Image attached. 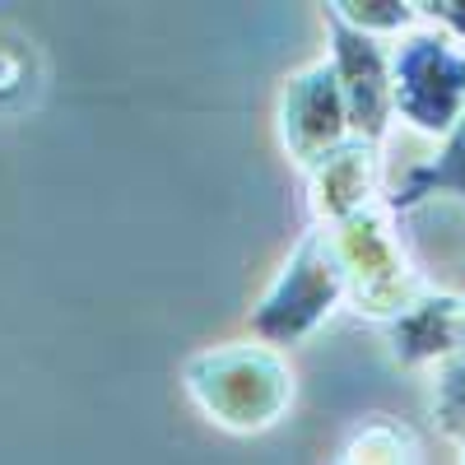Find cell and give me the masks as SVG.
<instances>
[{"label": "cell", "mask_w": 465, "mask_h": 465, "mask_svg": "<svg viewBox=\"0 0 465 465\" xmlns=\"http://www.w3.org/2000/svg\"><path fill=\"white\" fill-rule=\"evenodd\" d=\"M280 135L284 149L302 168H312L322 153H331L335 144L349 140V116H344V98L335 84L331 61H317L298 70L280 94Z\"/></svg>", "instance_id": "cell-6"}, {"label": "cell", "mask_w": 465, "mask_h": 465, "mask_svg": "<svg viewBox=\"0 0 465 465\" xmlns=\"http://www.w3.org/2000/svg\"><path fill=\"white\" fill-rule=\"evenodd\" d=\"M340 302H344V284H340L331 238H326V228H307L302 242L293 247V256L284 261L280 280L265 289L261 307L252 312V335L265 340V349L298 344V340L312 335Z\"/></svg>", "instance_id": "cell-3"}, {"label": "cell", "mask_w": 465, "mask_h": 465, "mask_svg": "<svg viewBox=\"0 0 465 465\" xmlns=\"http://www.w3.org/2000/svg\"><path fill=\"white\" fill-rule=\"evenodd\" d=\"M326 28H331V70L344 98L349 135L381 144L386 126H391V65H386V47L377 37L349 28L335 5H326Z\"/></svg>", "instance_id": "cell-5"}, {"label": "cell", "mask_w": 465, "mask_h": 465, "mask_svg": "<svg viewBox=\"0 0 465 465\" xmlns=\"http://www.w3.org/2000/svg\"><path fill=\"white\" fill-rule=\"evenodd\" d=\"M186 391L219 429L261 433L289 410L293 372L265 344H219L186 363Z\"/></svg>", "instance_id": "cell-1"}, {"label": "cell", "mask_w": 465, "mask_h": 465, "mask_svg": "<svg viewBox=\"0 0 465 465\" xmlns=\"http://www.w3.org/2000/svg\"><path fill=\"white\" fill-rule=\"evenodd\" d=\"M433 419L447 438H465V354L442 359L433 381Z\"/></svg>", "instance_id": "cell-11"}, {"label": "cell", "mask_w": 465, "mask_h": 465, "mask_svg": "<svg viewBox=\"0 0 465 465\" xmlns=\"http://www.w3.org/2000/svg\"><path fill=\"white\" fill-rule=\"evenodd\" d=\"M377 177H381V159H377V144L368 140L349 135L344 144L322 153L307 168V205H312L317 223L335 228L340 219L368 210L377 201Z\"/></svg>", "instance_id": "cell-7"}, {"label": "cell", "mask_w": 465, "mask_h": 465, "mask_svg": "<svg viewBox=\"0 0 465 465\" xmlns=\"http://www.w3.org/2000/svg\"><path fill=\"white\" fill-rule=\"evenodd\" d=\"M335 15L349 28L368 33V37L396 33V28H410L414 24V5H401V0H335Z\"/></svg>", "instance_id": "cell-12"}, {"label": "cell", "mask_w": 465, "mask_h": 465, "mask_svg": "<svg viewBox=\"0 0 465 465\" xmlns=\"http://www.w3.org/2000/svg\"><path fill=\"white\" fill-rule=\"evenodd\" d=\"M391 354L401 363H429L465 354V293H423L391 322Z\"/></svg>", "instance_id": "cell-8"}, {"label": "cell", "mask_w": 465, "mask_h": 465, "mask_svg": "<svg viewBox=\"0 0 465 465\" xmlns=\"http://www.w3.org/2000/svg\"><path fill=\"white\" fill-rule=\"evenodd\" d=\"M391 65V112L423 135H447L465 107V47L447 33H410Z\"/></svg>", "instance_id": "cell-4"}, {"label": "cell", "mask_w": 465, "mask_h": 465, "mask_svg": "<svg viewBox=\"0 0 465 465\" xmlns=\"http://www.w3.org/2000/svg\"><path fill=\"white\" fill-rule=\"evenodd\" d=\"M433 196H456L465 201V107L456 116V126L447 131V144L433 163H423L414 168L401 186H396V196H386L381 205L391 210V214H405L423 201H433Z\"/></svg>", "instance_id": "cell-9"}, {"label": "cell", "mask_w": 465, "mask_h": 465, "mask_svg": "<svg viewBox=\"0 0 465 465\" xmlns=\"http://www.w3.org/2000/svg\"><path fill=\"white\" fill-rule=\"evenodd\" d=\"M414 15H429L433 24H442L465 43V0H429V5H414Z\"/></svg>", "instance_id": "cell-13"}, {"label": "cell", "mask_w": 465, "mask_h": 465, "mask_svg": "<svg viewBox=\"0 0 465 465\" xmlns=\"http://www.w3.org/2000/svg\"><path fill=\"white\" fill-rule=\"evenodd\" d=\"M460 465H465V456H460Z\"/></svg>", "instance_id": "cell-14"}, {"label": "cell", "mask_w": 465, "mask_h": 465, "mask_svg": "<svg viewBox=\"0 0 465 465\" xmlns=\"http://www.w3.org/2000/svg\"><path fill=\"white\" fill-rule=\"evenodd\" d=\"M335 465H423V456H419V442L405 423L372 419L344 442Z\"/></svg>", "instance_id": "cell-10"}, {"label": "cell", "mask_w": 465, "mask_h": 465, "mask_svg": "<svg viewBox=\"0 0 465 465\" xmlns=\"http://www.w3.org/2000/svg\"><path fill=\"white\" fill-rule=\"evenodd\" d=\"M335 265H340V284H344V302L363 317L377 322H396L401 312L429 293L414 275V265L405 256V247L391 232V210L381 201H372L368 210L340 219L335 228H326Z\"/></svg>", "instance_id": "cell-2"}]
</instances>
